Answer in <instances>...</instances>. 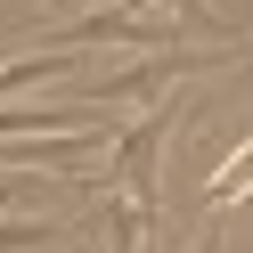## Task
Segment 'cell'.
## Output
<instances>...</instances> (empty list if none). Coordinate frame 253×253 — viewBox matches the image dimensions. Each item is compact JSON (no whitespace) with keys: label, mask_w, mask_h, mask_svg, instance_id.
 Segmentation results:
<instances>
[{"label":"cell","mask_w":253,"mask_h":253,"mask_svg":"<svg viewBox=\"0 0 253 253\" xmlns=\"http://www.w3.org/2000/svg\"><path fill=\"white\" fill-rule=\"evenodd\" d=\"M106 237L115 253H155V212L139 196H106Z\"/></svg>","instance_id":"cell-1"},{"label":"cell","mask_w":253,"mask_h":253,"mask_svg":"<svg viewBox=\"0 0 253 253\" xmlns=\"http://www.w3.org/2000/svg\"><path fill=\"white\" fill-rule=\"evenodd\" d=\"M139 8H155V17H180L188 33H204V41H220V49H237V33L212 17V0H139Z\"/></svg>","instance_id":"cell-2"},{"label":"cell","mask_w":253,"mask_h":253,"mask_svg":"<svg viewBox=\"0 0 253 253\" xmlns=\"http://www.w3.org/2000/svg\"><path fill=\"white\" fill-rule=\"evenodd\" d=\"M245 188H253V139H245V147H237L229 164L212 171V188H204V212H229V204L245 196Z\"/></svg>","instance_id":"cell-3"},{"label":"cell","mask_w":253,"mask_h":253,"mask_svg":"<svg viewBox=\"0 0 253 253\" xmlns=\"http://www.w3.org/2000/svg\"><path fill=\"white\" fill-rule=\"evenodd\" d=\"M188 253H220V212H204V229H196V245Z\"/></svg>","instance_id":"cell-4"}]
</instances>
